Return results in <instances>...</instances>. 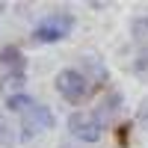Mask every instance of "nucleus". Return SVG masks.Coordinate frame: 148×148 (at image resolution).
I'll return each mask as SVG.
<instances>
[{"instance_id": "nucleus-1", "label": "nucleus", "mask_w": 148, "mask_h": 148, "mask_svg": "<svg viewBox=\"0 0 148 148\" xmlns=\"http://www.w3.org/2000/svg\"><path fill=\"white\" fill-rule=\"evenodd\" d=\"M74 30V18L68 12H53V15H47L39 27H36V39L39 42H56V39H65V36Z\"/></svg>"}, {"instance_id": "nucleus-2", "label": "nucleus", "mask_w": 148, "mask_h": 148, "mask_svg": "<svg viewBox=\"0 0 148 148\" xmlns=\"http://www.w3.org/2000/svg\"><path fill=\"white\" fill-rule=\"evenodd\" d=\"M18 116H21L24 139H30V136H36V133L53 127V113H51L47 107H42V104H30V107L24 110V113H18Z\"/></svg>"}, {"instance_id": "nucleus-3", "label": "nucleus", "mask_w": 148, "mask_h": 148, "mask_svg": "<svg viewBox=\"0 0 148 148\" xmlns=\"http://www.w3.org/2000/svg\"><path fill=\"white\" fill-rule=\"evenodd\" d=\"M56 89H59V95L65 98V101H83L86 95H89V80H86V74H80V71H59V77H56Z\"/></svg>"}, {"instance_id": "nucleus-4", "label": "nucleus", "mask_w": 148, "mask_h": 148, "mask_svg": "<svg viewBox=\"0 0 148 148\" xmlns=\"http://www.w3.org/2000/svg\"><path fill=\"white\" fill-rule=\"evenodd\" d=\"M68 130H71V136H77L83 142H95V139H101V121H98V116L92 113H74L68 119Z\"/></svg>"}, {"instance_id": "nucleus-5", "label": "nucleus", "mask_w": 148, "mask_h": 148, "mask_svg": "<svg viewBox=\"0 0 148 148\" xmlns=\"http://www.w3.org/2000/svg\"><path fill=\"white\" fill-rule=\"evenodd\" d=\"M130 33H133V42L142 47V53L148 56V18H136L130 24Z\"/></svg>"}, {"instance_id": "nucleus-6", "label": "nucleus", "mask_w": 148, "mask_h": 148, "mask_svg": "<svg viewBox=\"0 0 148 148\" xmlns=\"http://www.w3.org/2000/svg\"><path fill=\"white\" fill-rule=\"evenodd\" d=\"M3 65L6 68H15V74H21V51H18V47H6V51H3Z\"/></svg>"}, {"instance_id": "nucleus-7", "label": "nucleus", "mask_w": 148, "mask_h": 148, "mask_svg": "<svg viewBox=\"0 0 148 148\" xmlns=\"http://www.w3.org/2000/svg\"><path fill=\"white\" fill-rule=\"evenodd\" d=\"M9 142H12V130H9V125L3 121V116H0V148L9 145Z\"/></svg>"}, {"instance_id": "nucleus-8", "label": "nucleus", "mask_w": 148, "mask_h": 148, "mask_svg": "<svg viewBox=\"0 0 148 148\" xmlns=\"http://www.w3.org/2000/svg\"><path fill=\"white\" fill-rule=\"evenodd\" d=\"M139 125H145L148 127V101L142 104V110H139Z\"/></svg>"}]
</instances>
